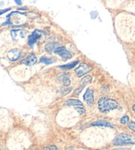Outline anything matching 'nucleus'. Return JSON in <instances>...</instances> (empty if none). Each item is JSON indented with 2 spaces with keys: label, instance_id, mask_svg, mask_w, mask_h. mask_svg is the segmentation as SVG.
I'll return each instance as SVG.
<instances>
[{
  "label": "nucleus",
  "instance_id": "nucleus-1",
  "mask_svg": "<svg viewBox=\"0 0 135 150\" xmlns=\"http://www.w3.org/2000/svg\"><path fill=\"white\" fill-rule=\"evenodd\" d=\"M98 107L101 112H108L112 110L119 108V105L115 99L103 97L98 100Z\"/></svg>",
  "mask_w": 135,
  "mask_h": 150
},
{
  "label": "nucleus",
  "instance_id": "nucleus-2",
  "mask_svg": "<svg viewBox=\"0 0 135 150\" xmlns=\"http://www.w3.org/2000/svg\"><path fill=\"white\" fill-rule=\"evenodd\" d=\"M114 146H127V145H134L135 138L132 136L126 133L119 134L114 138L113 142Z\"/></svg>",
  "mask_w": 135,
  "mask_h": 150
},
{
  "label": "nucleus",
  "instance_id": "nucleus-3",
  "mask_svg": "<svg viewBox=\"0 0 135 150\" xmlns=\"http://www.w3.org/2000/svg\"><path fill=\"white\" fill-rule=\"evenodd\" d=\"M54 53L57 55H59L61 57L63 61H67L72 58V54L69 50L66 49L64 46H61V47H57L54 51Z\"/></svg>",
  "mask_w": 135,
  "mask_h": 150
},
{
  "label": "nucleus",
  "instance_id": "nucleus-4",
  "mask_svg": "<svg viewBox=\"0 0 135 150\" xmlns=\"http://www.w3.org/2000/svg\"><path fill=\"white\" fill-rule=\"evenodd\" d=\"M92 70V67L86 63H81L77 68H75V72L79 77H81L88 73Z\"/></svg>",
  "mask_w": 135,
  "mask_h": 150
},
{
  "label": "nucleus",
  "instance_id": "nucleus-5",
  "mask_svg": "<svg viewBox=\"0 0 135 150\" xmlns=\"http://www.w3.org/2000/svg\"><path fill=\"white\" fill-rule=\"evenodd\" d=\"M92 78L91 76L90 75H86L84 77H83V78H82L81 81H80V83H79V86L76 89H75V91H74V94L75 95H79L80 94L82 90L84 89V88L86 86L87 84H90L91 82Z\"/></svg>",
  "mask_w": 135,
  "mask_h": 150
},
{
  "label": "nucleus",
  "instance_id": "nucleus-6",
  "mask_svg": "<svg viewBox=\"0 0 135 150\" xmlns=\"http://www.w3.org/2000/svg\"><path fill=\"white\" fill-rule=\"evenodd\" d=\"M83 99L87 104H92L94 101V95L93 90H92L91 88L87 89L86 92L84 93V95H83Z\"/></svg>",
  "mask_w": 135,
  "mask_h": 150
},
{
  "label": "nucleus",
  "instance_id": "nucleus-7",
  "mask_svg": "<svg viewBox=\"0 0 135 150\" xmlns=\"http://www.w3.org/2000/svg\"><path fill=\"white\" fill-rule=\"evenodd\" d=\"M21 53L18 49H12L7 53V57L11 61H15L20 58Z\"/></svg>",
  "mask_w": 135,
  "mask_h": 150
},
{
  "label": "nucleus",
  "instance_id": "nucleus-8",
  "mask_svg": "<svg viewBox=\"0 0 135 150\" xmlns=\"http://www.w3.org/2000/svg\"><path fill=\"white\" fill-rule=\"evenodd\" d=\"M37 61V58L34 53H30L27 56L26 59L22 61V63L27 66H33Z\"/></svg>",
  "mask_w": 135,
  "mask_h": 150
},
{
  "label": "nucleus",
  "instance_id": "nucleus-9",
  "mask_svg": "<svg viewBox=\"0 0 135 150\" xmlns=\"http://www.w3.org/2000/svg\"><path fill=\"white\" fill-rule=\"evenodd\" d=\"M57 78L61 82L63 83V84L65 86H69L71 84V80L69 77V74H67V73L59 74L57 77Z\"/></svg>",
  "mask_w": 135,
  "mask_h": 150
},
{
  "label": "nucleus",
  "instance_id": "nucleus-10",
  "mask_svg": "<svg viewBox=\"0 0 135 150\" xmlns=\"http://www.w3.org/2000/svg\"><path fill=\"white\" fill-rule=\"evenodd\" d=\"M92 125L95 126H105V127H109L111 128H114V126L112 124L106 121H103V120H100V121L93 122L92 123Z\"/></svg>",
  "mask_w": 135,
  "mask_h": 150
},
{
  "label": "nucleus",
  "instance_id": "nucleus-11",
  "mask_svg": "<svg viewBox=\"0 0 135 150\" xmlns=\"http://www.w3.org/2000/svg\"><path fill=\"white\" fill-rule=\"evenodd\" d=\"M58 44L56 43V42H52V43L48 44L46 45V46H45V50H46L47 52L51 53L53 51H55V50L57 47H58Z\"/></svg>",
  "mask_w": 135,
  "mask_h": 150
},
{
  "label": "nucleus",
  "instance_id": "nucleus-12",
  "mask_svg": "<svg viewBox=\"0 0 135 150\" xmlns=\"http://www.w3.org/2000/svg\"><path fill=\"white\" fill-rule=\"evenodd\" d=\"M65 105H82V103L80 100L75 99H67L65 101Z\"/></svg>",
  "mask_w": 135,
  "mask_h": 150
},
{
  "label": "nucleus",
  "instance_id": "nucleus-13",
  "mask_svg": "<svg viewBox=\"0 0 135 150\" xmlns=\"http://www.w3.org/2000/svg\"><path fill=\"white\" fill-rule=\"evenodd\" d=\"M11 36L13 40H16L18 36H22V38H24V35H23V32L20 30H12L11 32Z\"/></svg>",
  "mask_w": 135,
  "mask_h": 150
},
{
  "label": "nucleus",
  "instance_id": "nucleus-14",
  "mask_svg": "<svg viewBox=\"0 0 135 150\" xmlns=\"http://www.w3.org/2000/svg\"><path fill=\"white\" fill-rule=\"evenodd\" d=\"M79 63V61H76L72 62V63H68V64L64 65H61L59 66V68H62V69H71V68H74L75 66L78 65Z\"/></svg>",
  "mask_w": 135,
  "mask_h": 150
},
{
  "label": "nucleus",
  "instance_id": "nucleus-15",
  "mask_svg": "<svg viewBox=\"0 0 135 150\" xmlns=\"http://www.w3.org/2000/svg\"><path fill=\"white\" fill-rule=\"evenodd\" d=\"M40 63H44V64L46 65H50L54 63V60L51 58H46L42 57L40 58Z\"/></svg>",
  "mask_w": 135,
  "mask_h": 150
},
{
  "label": "nucleus",
  "instance_id": "nucleus-16",
  "mask_svg": "<svg viewBox=\"0 0 135 150\" xmlns=\"http://www.w3.org/2000/svg\"><path fill=\"white\" fill-rule=\"evenodd\" d=\"M37 40H38L36 39V38H35L33 35L32 34L30 35V36H28V44L29 45L30 47H32Z\"/></svg>",
  "mask_w": 135,
  "mask_h": 150
},
{
  "label": "nucleus",
  "instance_id": "nucleus-17",
  "mask_svg": "<svg viewBox=\"0 0 135 150\" xmlns=\"http://www.w3.org/2000/svg\"><path fill=\"white\" fill-rule=\"evenodd\" d=\"M120 122L122 125H127L129 122V117L128 115H124L121 117Z\"/></svg>",
  "mask_w": 135,
  "mask_h": 150
},
{
  "label": "nucleus",
  "instance_id": "nucleus-18",
  "mask_svg": "<svg viewBox=\"0 0 135 150\" xmlns=\"http://www.w3.org/2000/svg\"><path fill=\"white\" fill-rule=\"evenodd\" d=\"M32 34L33 35V36H34V37L36 38L37 40L40 39V38H41V32H40V31H39V30H35L33 32H32Z\"/></svg>",
  "mask_w": 135,
  "mask_h": 150
},
{
  "label": "nucleus",
  "instance_id": "nucleus-19",
  "mask_svg": "<svg viewBox=\"0 0 135 150\" xmlns=\"http://www.w3.org/2000/svg\"><path fill=\"white\" fill-rule=\"evenodd\" d=\"M75 109L77 111V112H79L80 115H84L86 113V110L84 109L83 107H75Z\"/></svg>",
  "mask_w": 135,
  "mask_h": 150
},
{
  "label": "nucleus",
  "instance_id": "nucleus-20",
  "mask_svg": "<svg viewBox=\"0 0 135 150\" xmlns=\"http://www.w3.org/2000/svg\"><path fill=\"white\" fill-rule=\"evenodd\" d=\"M128 126L132 132L135 133V122L134 121H131L128 123Z\"/></svg>",
  "mask_w": 135,
  "mask_h": 150
},
{
  "label": "nucleus",
  "instance_id": "nucleus-21",
  "mask_svg": "<svg viewBox=\"0 0 135 150\" xmlns=\"http://www.w3.org/2000/svg\"><path fill=\"white\" fill-rule=\"evenodd\" d=\"M98 13L96 11H94L90 12V16H91L92 19H95L96 18L98 17Z\"/></svg>",
  "mask_w": 135,
  "mask_h": 150
},
{
  "label": "nucleus",
  "instance_id": "nucleus-22",
  "mask_svg": "<svg viewBox=\"0 0 135 150\" xmlns=\"http://www.w3.org/2000/svg\"><path fill=\"white\" fill-rule=\"evenodd\" d=\"M44 150H57V147L55 146H51L47 148H45Z\"/></svg>",
  "mask_w": 135,
  "mask_h": 150
},
{
  "label": "nucleus",
  "instance_id": "nucleus-23",
  "mask_svg": "<svg viewBox=\"0 0 135 150\" xmlns=\"http://www.w3.org/2000/svg\"><path fill=\"white\" fill-rule=\"evenodd\" d=\"M9 10H11V8H7V9H6L0 10V15H3V14H4L5 13H6V12H7L8 11H9Z\"/></svg>",
  "mask_w": 135,
  "mask_h": 150
},
{
  "label": "nucleus",
  "instance_id": "nucleus-24",
  "mask_svg": "<svg viewBox=\"0 0 135 150\" xmlns=\"http://www.w3.org/2000/svg\"><path fill=\"white\" fill-rule=\"evenodd\" d=\"M17 5L18 6H22V0H14Z\"/></svg>",
  "mask_w": 135,
  "mask_h": 150
},
{
  "label": "nucleus",
  "instance_id": "nucleus-25",
  "mask_svg": "<svg viewBox=\"0 0 135 150\" xmlns=\"http://www.w3.org/2000/svg\"><path fill=\"white\" fill-rule=\"evenodd\" d=\"M132 110H133L134 112L135 113V104H134L133 106H132Z\"/></svg>",
  "mask_w": 135,
  "mask_h": 150
},
{
  "label": "nucleus",
  "instance_id": "nucleus-26",
  "mask_svg": "<svg viewBox=\"0 0 135 150\" xmlns=\"http://www.w3.org/2000/svg\"><path fill=\"white\" fill-rule=\"evenodd\" d=\"M3 5V2H0V6H2Z\"/></svg>",
  "mask_w": 135,
  "mask_h": 150
}]
</instances>
